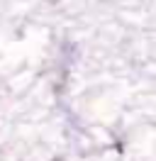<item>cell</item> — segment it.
I'll use <instances>...</instances> for the list:
<instances>
[{
    "instance_id": "obj_1",
    "label": "cell",
    "mask_w": 156,
    "mask_h": 161,
    "mask_svg": "<svg viewBox=\"0 0 156 161\" xmlns=\"http://www.w3.org/2000/svg\"><path fill=\"white\" fill-rule=\"evenodd\" d=\"M49 3H58V0H49Z\"/></svg>"
}]
</instances>
